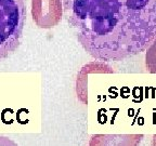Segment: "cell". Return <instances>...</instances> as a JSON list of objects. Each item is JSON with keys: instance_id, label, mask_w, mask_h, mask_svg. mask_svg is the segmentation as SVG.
Returning a JSON list of instances; mask_svg holds the SVG:
<instances>
[{"instance_id": "obj_1", "label": "cell", "mask_w": 156, "mask_h": 146, "mask_svg": "<svg viewBox=\"0 0 156 146\" xmlns=\"http://www.w3.org/2000/svg\"><path fill=\"white\" fill-rule=\"evenodd\" d=\"M63 15L98 61L131 57L156 38V0H63Z\"/></svg>"}, {"instance_id": "obj_2", "label": "cell", "mask_w": 156, "mask_h": 146, "mask_svg": "<svg viewBox=\"0 0 156 146\" xmlns=\"http://www.w3.org/2000/svg\"><path fill=\"white\" fill-rule=\"evenodd\" d=\"M25 19V0H0V61L20 47Z\"/></svg>"}, {"instance_id": "obj_3", "label": "cell", "mask_w": 156, "mask_h": 146, "mask_svg": "<svg viewBox=\"0 0 156 146\" xmlns=\"http://www.w3.org/2000/svg\"><path fill=\"white\" fill-rule=\"evenodd\" d=\"M32 17L39 28H53L63 17V0H32Z\"/></svg>"}, {"instance_id": "obj_4", "label": "cell", "mask_w": 156, "mask_h": 146, "mask_svg": "<svg viewBox=\"0 0 156 146\" xmlns=\"http://www.w3.org/2000/svg\"><path fill=\"white\" fill-rule=\"evenodd\" d=\"M143 134H93L88 146H139Z\"/></svg>"}, {"instance_id": "obj_5", "label": "cell", "mask_w": 156, "mask_h": 146, "mask_svg": "<svg viewBox=\"0 0 156 146\" xmlns=\"http://www.w3.org/2000/svg\"><path fill=\"white\" fill-rule=\"evenodd\" d=\"M91 71L93 73H114L113 68L102 61L91 62L81 68L77 76V80H76V93H77V97L79 99V101L83 102V104H87L88 102L87 79L86 78H87L88 74Z\"/></svg>"}, {"instance_id": "obj_6", "label": "cell", "mask_w": 156, "mask_h": 146, "mask_svg": "<svg viewBox=\"0 0 156 146\" xmlns=\"http://www.w3.org/2000/svg\"><path fill=\"white\" fill-rule=\"evenodd\" d=\"M145 66L147 68L149 73L156 74V38L150 44L149 48L146 49Z\"/></svg>"}, {"instance_id": "obj_7", "label": "cell", "mask_w": 156, "mask_h": 146, "mask_svg": "<svg viewBox=\"0 0 156 146\" xmlns=\"http://www.w3.org/2000/svg\"><path fill=\"white\" fill-rule=\"evenodd\" d=\"M0 146H19L14 141H12L9 137L0 136Z\"/></svg>"}, {"instance_id": "obj_8", "label": "cell", "mask_w": 156, "mask_h": 146, "mask_svg": "<svg viewBox=\"0 0 156 146\" xmlns=\"http://www.w3.org/2000/svg\"><path fill=\"white\" fill-rule=\"evenodd\" d=\"M152 146H156V134H154L152 139Z\"/></svg>"}]
</instances>
